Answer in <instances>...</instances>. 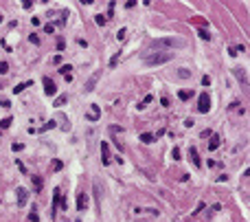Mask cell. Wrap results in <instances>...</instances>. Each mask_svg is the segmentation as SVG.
<instances>
[{"label": "cell", "instance_id": "25", "mask_svg": "<svg viewBox=\"0 0 250 222\" xmlns=\"http://www.w3.org/2000/svg\"><path fill=\"white\" fill-rule=\"evenodd\" d=\"M53 127H55V121H48V123H46V125H44V127H42V130H40V132H46V130H53Z\"/></svg>", "mask_w": 250, "mask_h": 222}, {"label": "cell", "instance_id": "2", "mask_svg": "<svg viewBox=\"0 0 250 222\" xmlns=\"http://www.w3.org/2000/svg\"><path fill=\"white\" fill-rule=\"evenodd\" d=\"M169 59H171V53H154L145 57V66H160V64H167Z\"/></svg>", "mask_w": 250, "mask_h": 222}, {"label": "cell", "instance_id": "6", "mask_svg": "<svg viewBox=\"0 0 250 222\" xmlns=\"http://www.w3.org/2000/svg\"><path fill=\"white\" fill-rule=\"evenodd\" d=\"M15 193H18V207H24L26 200H29V191H26L24 187H18V191H15Z\"/></svg>", "mask_w": 250, "mask_h": 222}, {"label": "cell", "instance_id": "16", "mask_svg": "<svg viewBox=\"0 0 250 222\" xmlns=\"http://www.w3.org/2000/svg\"><path fill=\"white\" fill-rule=\"evenodd\" d=\"M66 101H68V97H66V95H62V97H57V99H55V106H57V108H62Z\"/></svg>", "mask_w": 250, "mask_h": 222}, {"label": "cell", "instance_id": "3", "mask_svg": "<svg viewBox=\"0 0 250 222\" xmlns=\"http://www.w3.org/2000/svg\"><path fill=\"white\" fill-rule=\"evenodd\" d=\"M198 110L202 114H206L208 110H211V97H208V92H202L200 95V99H198Z\"/></svg>", "mask_w": 250, "mask_h": 222}, {"label": "cell", "instance_id": "4", "mask_svg": "<svg viewBox=\"0 0 250 222\" xmlns=\"http://www.w3.org/2000/svg\"><path fill=\"white\" fill-rule=\"evenodd\" d=\"M44 92H46L48 97L57 95V86H55V81H53V79H48V77H44Z\"/></svg>", "mask_w": 250, "mask_h": 222}, {"label": "cell", "instance_id": "9", "mask_svg": "<svg viewBox=\"0 0 250 222\" xmlns=\"http://www.w3.org/2000/svg\"><path fill=\"white\" fill-rule=\"evenodd\" d=\"M62 202V193H59V189H55V193H53V207H51V215H55L57 213V204Z\"/></svg>", "mask_w": 250, "mask_h": 222}, {"label": "cell", "instance_id": "19", "mask_svg": "<svg viewBox=\"0 0 250 222\" xmlns=\"http://www.w3.org/2000/svg\"><path fill=\"white\" fill-rule=\"evenodd\" d=\"M152 99H154L152 95H147V97H145V99H143V101H141V103H138V110H143V108H145V106H147V103H149V101H152Z\"/></svg>", "mask_w": 250, "mask_h": 222}, {"label": "cell", "instance_id": "13", "mask_svg": "<svg viewBox=\"0 0 250 222\" xmlns=\"http://www.w3.org/2000/svg\"><path fill=\"white\" fill-rule=\"evenodd\" d=\"M141 141H143V143H154V141H156V136L149 134V132H143V134H141Z\"/></svg>", "mask_w": 250, "mask_h": 222}, {"label": "cell", "instance_id": "15", "mask_svg": "<svg viewBox=\"0 0 250 222\" xmlns=\"http://www.w3.org/2000/svg\"><path fill=\"white\" fill-rule=\"evenodd\" d=\"M31 84H33V81H24V84H18V86H15V88H13V92H15V95H20V92H22V90H24V88H29Z\"/></svg>", "mask_w": 250, "mask_h": 222}, {"label": "cell", "instance_id": "23", "mask_svg": "<svg viewBox=\"0 0 250 222\" xmlns=\"http://www.w3.org/2000/svg\"><path fill=\"white\" fill-rule=\"evenodd\" d=\"M9 125H11V119H9V116H7V119H2V121H0V127H2V130H7Z\"/></svg>", "mask_w": 250, "mask_h": 222}, {"label": "cell", "instance_id": "20", "mask_svg": "<svg viewBox=\"0 0 250 222\" xmlns=\"http://www.w3.org/2000/svg\"><path fill=\"white\" fill-rule=\"evenodd\" d=\"M198 35L202 37V40H211V35H208V31H206V29H198Z\"/></svg>", "mask_w": 250, "mask_h": 222}, {"label": "cell", "instance_id": "39", "mask_svg": "<svg viewBox=\"0 0 250 222\" xmlns=\"http://www.w3.org/2000/svg\"><path fill=\"white\" fill-rule=\"evenodd\" d=\"M202 136H204V138H208V136H213V132H211V130H204V132H202Z\"/></svg>", "mask_w": 250, "mask_h": 222}, {"label": "cell", "instance_id": "7", "mask_svg": "<svg viewBox=\"0 0 250 222\" xmlns=\"http://www.w3.org/2000/svg\"><path fill=\"white\" fill-rule=\"evenodd\" d=\"M99 77H101V70H97V73H94V75L90 77V79L86 81V92H92V90H94V86H97Z\"/></svg>", "mask_w": 250, "mask_h": 222}, {"label": "cell", "instance_id": "30", "mask_svg": "<svg viewBox=\"0 0 250 222\" xmlns=\"http://www.w3.org/2000/svg\"><path fill=\"white\" fill-rule=\"evenodd\" d=\"M29 40H31L33 44H40V37H37V35H35V33H31V35H29Z\"/></svg>", "mask_w": 250, "mask_h": 222}, {"label": "cell", "instance_id": "18", "mask_svg": "<svg viewBox=\"0 0 250 222\" xmlns=\"http://www.w3.org/2000/svg\"><path fill=\"white\" fill-rule=\"evenodd\" d=\"M125 33H127V29H119V31H116V40L123 42L125 40Z\"/></svg>", "mask_w": 250, "mask_h": 222}, {"label": "cell", "instance_id": "22", "mask_svg": "<svg viewBox=\"0 0 250 222\" xmlns=\"http://www.w3.org/2000/svg\"><path fill=\"white\" fill-rule=\"evenodd\" d=\"M171 158H173V160H180V149H178V147L171 149Z\"/></svg>", "mask_w": 250, "mask_h": 222}, {"label": "cell", "instance_id": "17", "mask_svg": "<svg viewBox=\"0 0 250 222\" xmlns=\"http://www.w3.org/2000/svg\"><path fill=\"white\" fill-rule=\"evenodd\" d=\"M119 59H121V53H116V55H112V59H110V68H114V66L119 64Z\"/></svg>", "mask_w": 250, "mask_h": 222}, {"label": "cell", "instance_id": "27", "mask_svg": "<svg viewBox=\"0 0 250 222\" xmlns=\"http://www.w3.org/2000/svg\"><path fill=\"white\" fill-rule=\"evenodd\" d=\"M178 75H180V77H182V79H187V77H191V73H189V70H187V68H180V73H178Z\"/></svg>", "mask_w": 250, "mask_h": 222}, {"label": "cell", "instance_id": "33", "mask_svg": "<svg viewBox=\"0 0 250 222\" xmlns=\"http://www.w3.org/2000/svg\"><path fill=\"white\" fill-rule=\"evenodd\" d=\"M112 13H114V2H110V9H108V18H112ZM105 18V20H108Z\"/></svg>", "mask_w": 250, "mask_h": 222}, {"label": "cell", "instance_id": "34", "mask_svg": "<svg viewBox=\"0 0 250 222\" xmlns=\"http://www.w3.org/2000/svg\"><path fill=\"white\" fill-rule=\"evenodd\" d=\"M11 147H13V152H20V149L24 147V145H22V143H13V145H11Z\"/></svg>", "mask_w": 250, "mask_h": 222}, {"label": "cell", "instance_id": "8", "mask_svg": "<svg viewBox=\"0 0 250 222\" xmlns=\"http://www.w3.org/2000/svg\"><path fill=\"white\" fill-rule=\"evenodd\" d=\"M101 160H103V165H108L110 163V145L108 143H101Z\"/></svg>", "mask_w": 250, "mask_h": 222}, {"label": "cell", "instance_id": "28", "mask_svg": "<svg viewBox=\"0 0 250 222\" xmlns=\"http://www.w3.org/2000/svg\"><path fill=\"white\" fill-rule=\"evenodd\" d=\"M68 70H73V68H70V66H62V68H59V73H62V75H66V77H68L70 73H68Z\"/></svg>", "mask_w": 250, "mask_h": 222}, {"label": "cell", "instance_id": "24", "mask_svg": "<svg viewBox=\"0 0 250 222\" xmlns=\"http://www.w3.org/2000/svg\"><path fill=\"white\" fill-rule=\"evenodd\" d=\"M0 73H2V75L9 73V64H7V62H0Z\"/></svg>", "mask_w": 250, "mask_h": 222}, {"label": "cell", "instance_id": "31", "mask_svg": "<svg viewBox=\"0 0 250 222\" xmlns=\"http://www.w3.org/2000/svg\"><path fill=\"white\" fill-rule=\"evenodd\" d=\"M202 86H211V77H208V75L202 77Z\"/></svg>", "mask_w": 250, "mask_h": 222}, {"label": "cell", "instance_id": "35", "mask_svg": "<svg viewBox=\"0 0 250 222\" xmlns=\"http://www.w3.org/2000/svg\"><path fill=\"white\" fill-rule=\"evenodd\" d=\"M44 31H46V33H53V31H55V24H46V26H44Z\"/></svg>", "mask_w": 250, "mask_h": 222}, {"label": "cell", "instance_id": "36", "mask_svg": "<svg viewBox=\"0 0 250 222\" xmlns=\"http://www.w3.org/2000/svg\"><path fill=\"white\" fill-rule=\"evenodd\" d=\"M184 125H187V127H193V125H195V121H193V119H187Z\"/></svg>", "mask_w": 250, "mask_h": 222}, {"label": "cell", "instance_id": "40", "mask_svg": "<svg viewBox=\"0 0 250 222\" xmlns=\"http://www.w3.org/2000/svg\"><path fill=\"white\" fill-rule=\"evenodd\" d=\"M224 180H228V176H226V174H222V176H217V182H224Z\"/></svg>", "mask_w": 250, "mask_h": 222}, {"label": "cell", "instance_id": "29", "mask_svg": "<svg viewBox=\"0 0 250 222\" xmlns=\"http://www.w3.org/2000/svg\"><path fill=\"white\" fill-rule=\"evenodd\" d=\"M53 169H55V171L62 169V160H53Z\"/></svg>", "mask_w": 250, "mask_h": 222}, {"label": "cell", "instance_id": "21", "mask_svg": "<svg viewBox=\"0 0 250 222\" xmlns=\"http://www.w3.org/2000/svg\"><path fill=\"white\" fill-rule=\"evenodd\" d=\"M94 22H97L99 26H103V24H105V22H108V20H105V18H103L101 13H99V15H94Z\"/></svg>", "mask_w": 250, "mask_h": 222}, {"label": "cell", "instance_id": "26", "mask_svg": "<svg viewBox=\"0 0 250 222\" xmlns=\"http://www.w3.org/2000/svg\"><path fill=\"white\" fill-rule=\"evenodd\" d=\"M178 97H180V99H189V97H191V92H189V90H180V92H178Z\"/></svg>", "mask_w": 250, "mask_h": 222}, {"label": "cell", "instance_id": "12", "mask_svg": "<svg viewBox=\"0 0 250 222\" xmlns=\"http://www.w3.org/2000/svg\"><path fill=\"white\" fill-rule=\"evenodd\" d=\"M86 204H88L86 193H79V198H77V209H79V211H83V209H86Z\"/></svg>", "mask_w": 250, "mask_h": 222}, {"label": "cell", "instance_id": "5", "mask_svg": "<svg viewBox=\"0 0 250 222\" xmlns=\"http://www.w3.org/2000/svg\"><path fill=\"white\" fill-rule=\"evenodd\" d=\"M99 116H101V110H99L97 103H92L90 110L86 112V119H88V121H99Z\"/></svg>", "mask_w": 250, "mask_h": 222}, {"label": "cell", "instance_id": "37", "mask_svg": "<svg viewBox=\"0 0 250 222\" xmlns=\"http://www.w3.org/2000/svg\"><path fill=\"white\" fill-rule=\"evenodd\" d=\"M64 46H66V42H64V40H59V42H57V48H59V51H64Z\"/></svg>", "mask_w": 250, "mask_h": 222}, {"label": "cell", "instance_id": "14", "mask_svg": "<svg viewBox=\"0 0 250 222\" xmlns=\"http://www.w3.org/2000/svg\"><path fill=\"white\" fill-rule=\"evenodd\" d=\"M217 147H219V138L213 134V136H211V143H208V149L213 152V149H217Z\"/></svg>", "mask_w": 250, "mask_h": 222}, {"label": "cell", "instance_id": "1", "mask_svg": "<svg viewBox=\"0 0 250 222\" xmlns=\"http://www.w3.org/2000/svg\"><path fill=\"white\" fill-rule=\"evenodd\" d=\"M176 46H184V42L178 37H158L154 40V48H176Z\"/></svg>", "mask_w": 250, "mask_h": 222}, {"label": "cell", "instance_id": "11", "mask_svg": "<svg viewBox=\"0 0 250 222\" xmlns=\"http://www.w3.org/2000/svg\"><path fill=\"white\" fill-rule=\"evenodd\" d=\"M31 182H33V191L40 193V191H42V185H44L42 178H40V176H31Z\"/></svg>", "mask_w": 250, "mask_h": 222}, {"label": "cell", "instance_id": "38", "mask_svg": "<svg viewBox=\"0 0 250 222\" xmlns=\"http://www.w3.org/2000/svg\"><path fill=\"white\" fill-rule=\"evenodd\" d=\"M228 55H230V57H235V55H237V48H235V46L228 48Z\"/></svg>", "mask_w": 250, "mask_h": 222}, {"label": "cell", "instance_id": "10", "mask_svg": "<svg viewBox=\"0 0 250 222\" xmlns=\"http://www.w3.org/2000/svg\"><path fill=\"white\" fill-rule=\"evenodd\" d=\"M189 158L193 160V165H195V167H200V165H202V160H200V156H198V149H195V147H191V149H189Z\"/></svg>", "mask_w": 250, "mask_h": 222}, {"label": "cell", "instance_id": "32", "mask_svg": "<svg viewBox=\"0 0 250 222\" xmlns=\"http://www.w3.org/2000/svg\"><path fill=\"white\" fill-rule=\"evenodd\" d=\"M29 220H31V222H40V218H37V213H35V209H33V213L29 215Z\"/></svg>", "mask_w": 250, "mask_h": 222}, {"label": "cell", "instance_id": "41", "mask_svg": "<svg viewBox=\"0 0 250 222\" xmlns=\"http://www.w3.org/2000/svg\"><path fill=\"white\" fill-rule=\"evenodd\" d=\"M0 24H2V15H0Z\"/></svg>", "mask_w": 250, "mask_h": 222}]
</instances>
